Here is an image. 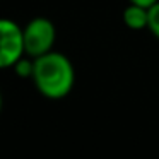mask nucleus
I'll return each instance as SVG.
<instances>
[{
  "label": "nucleus",
  "instance_id": "obj_1",
  "mask_svg": "<svg viewBox=\"0 0 159 159\" xmlns=\"http://www.w3.org/2000/svg\"><path fill=\"white\" fill-rule=\"evenodd\" d=\"M31 80L41 96L48 99H63L75 86V69L67 55L52 50L34 58Z\"/></svg>",
  "mask_w": 159,
  "mask_h": 159
},
{
  "label": "nucleus",
  "instance_id": "obj_2",
  "mask_svg": "<svg viewBox=\"0 0 159 159\" xmlns=\"http://www.w3.org/2000/svg\"><path fill=\"white\" fill-rule=\"evenodd\" d=\"M22 38H24L26 55L31 58H38L53 50L57 39L55 24L46 17H33L22 28Z\"/></svg>",
  "mask_w": 159,
  "mask_h": 159
},
{
  "label": "nucleus",
  "instance_id": "obj_3",
  "mask_svg": "<svg viewBox=\"0 0 159 159\" xmlns=\"http://www.w3.org/2000/svg\"><path fill=\"white\" fill-rule=\"evenodd\" d=\"M24 55L22 28L12 19L0 17V70L12 69Z\"/></svg>",
  "mask_w": 159,
  "mask_h": 159
},
{
  "label": "nucleus",
  "instance_id": "obj_4",
  "mask_svg": "<svg viewBox=\"0 0 159 159\" xmlns=\"http://www.w3.org/2000/svg\"><path fill=\"white\" fill-rule=\"evenodd\" d=\"M123 24L128 29H134V31H140V29H147L149 24V9L140 7L137 4H128L123 9Z\"/></svg>",
  "mask_w": 159,
  "mask_h": 159
},
{
  "label": "nucleus",
  "instance_id": "obj_5",
  "mask_svg": "<svg viewBox=\"0 0 159 159\" xmlns=\"http://www.w3.org/2000/svg\"><path fill=\"white\" fill-rule=\"evenodd\" d=\"M12 69H14V72L17 74L19 77H22V79H31L33 72H34V58H31V57H28V55L21 57Z\"/></svg>",
  "mask_w": 159,
  "mask_h": 159
},
{
  "label": "nucleus",
  "instance_id": "obj_6",
  "mask_svg": "<svg viewBox=\"0 0 159 159\" xmlns=\"http://www.w3.org/2000/svg\"><path fill=\"white\" fill-rule=\"evenodd\" d=\"M147 29L159 39V2L149 7V24Z\"/></svg>",
  "mask_w": 159,
  "mask_h": 159
},
{
  "label": "nucleus",
  "instance_id": "obj_7",
  "mask_svg": "<svg viewBox=\"0 0 159 159\" xmlns=\"http://www.w3.org/2000/svg\"><path fill=\"white\" fill-rule=\"evenodd\" d=\"M156 2H159V0H130V4H137V5L145 7V9H149L151 5H154Z\"/></svg>",
  "mask_w": 159,
  "mask_h": 159
},
{
  "label": "nucleus",
  "instance_id": "obj_8",
  "mask_svg": "<svg viewBox=\"0 0 159 159\" xmlns=\"http://www.w3.org/2000/svg\"><path fill=\"white\" fill-rule=\"evenodd\" d=\"M2 104H4V99H2V93H0V113H2Z\"/></svg>",
  "mask_w": 159,
  "mask_h": 159
}]
</instances>
